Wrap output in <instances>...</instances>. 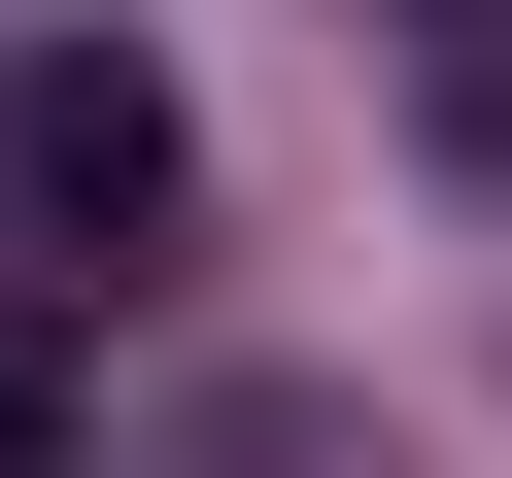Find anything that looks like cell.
Wrapping results in <instances>:
<instances>
[{"label":"cell","mask_w":512,"mask_h":478,"mask_svg":"<svg viewBox=\"0 0 512 478\" xmlns=\"http://www.w3.org/2000/svg\"><path fill=\"white\" fill-rule=\"evenodd\" d=\"M171 171H205V137H171V69H137V35H0V205H35L69 274H103Z\"/></svg>","instance_id":"1"},{"label":"cell","mask_w":512,"mask_h":478,"mask_svg":"<svg viewBox=\"0 0 512 478\" xmlns=\"http://www.w3.org/2000/svg\"><path fill=\"white\" fill-rule=\"evenodd\" d=\"M137 478H410V444H376V410H342V376H205V410H171V444H137Z\"/></svg>","instance_id":"2"},{"label":"cell","mask_w":512,"mask_h":478,"mask_svg":"<svg viewBox=\"0 0 512 478\" xmlns=\"http://www.w3.org/2000/svg\"><path fill=\"white\" fill-rule=\"evenodd\" d=\"M410 103H444V137H512V0H410Z\"/></svg>","instance_id":"3"},{"label":"cell","mask_w":512,"mask_h":478,"mask_svg":"<svg viewBox=\"0 0 512 478\" xmlns=\"http://www.w3.org/2000/svg\"><path fill=\"white\" fill-rule=\"evenodd\" d=\"M35 274H69V239H35V205H0V410H35Z\"/></svg>","instance_id":"4"},{"label":"cell","mask_w":512,"mask_h":478,"mask_svg":"<svg viewBox=\"0 0 512 478\" xmlns=\"http://www.w3.org/2000/svg\"><path fill=\"white\" fill-rule=\"evenodd\" d=\"M342 35H410V0H342Z\"/></svg>","instance_id":"5"}]
</instances>
